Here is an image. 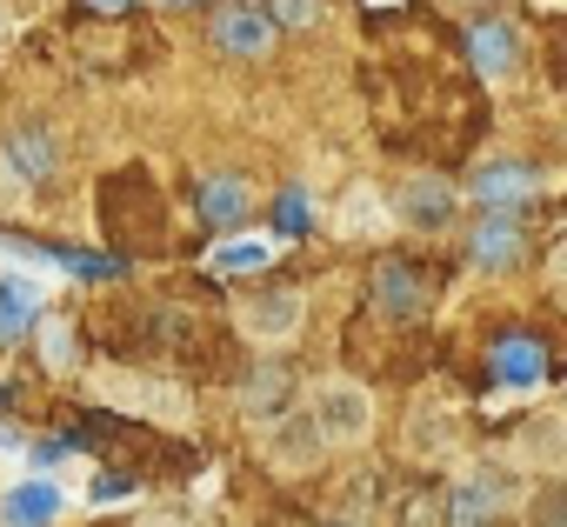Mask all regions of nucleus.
<instances>
[{"instance_id":"obj_1","label":"nucleus","mask_w":567,"mask_h":527,"mask_svg":"<svg viewBox=\"0 0 567 527\" xmlns=\"http://www.w3.org/2000/svg\"><path fill=\"white\" fill-rule=\"evenodd\" d=\"M301 407H308L321 447H368V434H374V394H368L354 374L315 381V394H308Z\"/></svg>"},{"instance_id":"obj_2","label":"nucleus","mask_w":567,"mask_h":527,"mask_svg":"<svg viewBox=\"0 0 567 527\" xmlns=\"http://www.w3.org/2000/svg\"><path fill=\"white\" fill-rule=\"evenodd\" d=\"M388 220L408 227V234H447V227L461 220V187L441 180V174H408V180L394 187Z\"/></svg>"},{"instance_id":"obj_3","label":"nucleus","mask_w":567,"mask_h":527,"mask_svg":"<svg viewBox=\"0 0 567 527\" xmlns=\"http://www.w3.org/2000/svg\"><path fill=\"white\" fill-rule=\"evenodd\" d=\"M308 328V301L295 288H260L240 301V334L260 341V348H280V341H295Z\"/></svg>"},{"instance_id":"obj_4","label":"nucleus","mask_w":567,"mask_h":527,"mask_svg":"<svg viewBox=\"0 0 567 527\" xmlns=\"http://www.w3.org/2000/svg\"><path fill=\"white\" fill-rule=\"evenodd\" d=\"M260 454H267V461H274L280 474H315L328 447H321V434H315V421H308V407L295 401V407H288V414H280L274 427H260Z\"/></svg>"},{"instance_id":"obj_5","label":"nucleus","mask_w":567,"mask_h":527,"mask_svg":"<svg viewBox=\"0 0 567 527\" xmlns=\"http://www.w3.org/2000/svg\"><path fill=\"white\" fill-rule=\"evenodd\" d=\"M467 260L481 275H507V268H520L527 260V234H520V220L514 214H481L474 227H467Z\"/></svg>"},{"instance_id":"obj_6","label":"nucleus","mask_w":567,"mask_h":527,"mask_svg":"<svg viewBox=\"0 0 567 527\" xmlns=\"http://www.w3.org/2000/svg\"><path fill=\"white\" fill-rule=\"evenodd\" d=\"M467 194H474L481 214H514V207H527L540 194V167H527V161H487Z\"/></svg>"},{"instance_id":"obj_7","label":"nucleus","mask_w":567,"mask_h":527,"mask_svg":"<svg viewBox=\"0 0 567 527\" xmlns=\"http://www.w3.org/2000/svg\"><path fill=\"white\" fill-rule=\"evenodd\" d=\"M0 167H8L21 187H34V180H48L61 167V147H54V134L41 121H14L8 134H0Z\"/></svg>"},{"instance_id":"obj_8","label":"nucleus","mask_w":567,"mask_h":527,"mask_svg":"<svg viewBox=\"0 0 567 527\" xmlns=\"http://www.w3.org/2000/svg\"><path fill=\"white\" fill-rule=\"evenodd\" d=\"M207 41H214L227 61H260V54L274 48V28H267L260 8H220L214 28H207Z\"/></svg>"},{"instance_id":"obj_9","label":"nucleus","mask_w":567,"mask_h":527,"mask_svg":"<svg viewBox=\"0 0 567 527\" xmlns=\"http://www.w3.org/2000/svg\"><path fill=\"white\" fill-rule=\"evenodd\" d=\"M194 214L207 220V227H247V214H254V187H247V174H207L200 187H194Z\"/></svg>"},{"instance_id":"obj_10","label":"nucleus","mask_w":567,"mask_h":527,"mask_svg":"<svg viewBox=\"0 0 567 527\" xmlns=\"http://www.w3.org/2000/svg\"><path fill=\"white\" fill-rule=\"evenodd\" d=\"M467 61H474L487 81L520 74V28H514V21H474V28H467Z\"/></svg>"},{"instance_id":"obj_11","label":"nucleus","mask_w":567,"mask_h":527,"mask_svg":"<svg viewBox=\"0 0 567 527\" xmlns=\"http://www.w3.org/2000/svg\"><path fill=\"white\" fill-rule=\"evenodd\" d=\"M295 401H301V394H295L288 368H254V374H247V388H240V407H247V421H254V427H274Z\"/></svg>"},{"instance_id":"obj_12","label":"nucleus","mask_w":567,"mask_h":527,"mask_svg":"<svg viewBox=\"0 0 567 527\" xmlns=\"http://www.w3.org/2000/svg\"><path fill=\"white\" fill-rule=\"evenodd\" d=\"M487 368H494L501 388H534V381L547 374V348H540L534 334H501L494 354H487Z\"/></svg>"},{"instance_id":"obj_13","label":"nucleus","mask_w":567,"mask_h":527,"mask_svg":"<svg viewBox=\"0 0 567 527\" xmlns=\"http://www.w3.org/2000/svg\"><path fill=\"white\" fill-rule=\"evenodd\" d=\"M427 308V288H421V275L408 268V260H381L374 268V314H394V321H408V314H421Z\"/></svg>"},{"instance_id":"obj_14","label":"nucleus","mask_w":567,"mask_h":527,"mask_svg":"<svg viewBox=\"0 0 567 527\" xmlns=\"http://www.w3.org/2000/svg\"><path fill=\"white\" fill-rule=\"evenodd\" d=\"M61 507H68V494L54 480H21V487H8V500H0V520L8 527H48Z\"/></svg>"},{"instance_id":"obj_15","label":"nucleus","mask_w":567,"mask_h":527,"mask_svg":"<svg viewBox=\"0 0 567 527\" xmlns=\"http://www.w3.org/2000/svg\"><path fill=\"white\" fill-rule=\"evenodd\" d=\"M267 240H254V234H227V240H214V254H207V268L214 275H227V281H240V275H260L267 268Z\"/></svg>"},{"instance_id":"obj_16","label":"nucleus","mask_w":567,"mask_h":527,"mask_svg":"<svg viewBox=\"0 0 567 527\" xmlns=\"http://www.w3.org/2000/svg\"><path fill=\"white\" fill-rule=\"evenodd\" d=\"M334 227H341V234H381V227H394V220H388V207H381V194H374V187H348V194H341Z\"/></svg>"},{"instance_id":"obj_17","label":"nucleus","mask_w":567,"mask_h":527,"mask_svg":"<svg viewBox=\"0 0 567 527\" xmlns=\"http://www.w3.org/2000/svg\"><path fill=\"white\" fill-rule=\"evenodd\" d=\"M494 520H501V507H494L467 474H461V480L447 487V527H494Z\"/></svg>"},{"instance_id":"obj_18","label":"nucleus","mask_w":567,"mask_h":527,"mask_svg":"<svg viewBox=\"0 0 567 527\" xmlns=\"http://www.w3.org/2000/svg\"><path fill=\"white\" fill-rule=\"evenodd\" d=\"M467 480H474V487H481V494H487L501 514H507V507H520V494H527V487H520V467H501V461H481V467H467Z\"/></svg>"},{"instance_id":"obj_19","label":"nucleus","mask_w":567,"mask_h":527,"mask_svg":"<svg viewBox=\"0 0 567 527\" xmlns=\"http://www.w3.org/2000/svg\"><path fill=\"white\" fill-rule=\"evenodd\" d=\"M308 227H315V194H308V187H280V194H274V234L295 240V234H308Z\"/></svg>"},{"instance_id":"obj_20","label":"nucleus","mask_w":567,"mask_h":527,"mask_svg":"<svg viewBox=\"0 0 567 527\" xmlns=\"http://www.w3.org/2000/svg\"><path fill=\"white\" fill-rule=\"evenodd\" d=\"M267 28H315L321 21V0H267Z\"/></svg>"},{"instance_id":"obj_21","label":"nucleus","mask_w":567,"mask_h":527,"mask_svg":"<svg viewBox=\"0 0 567 527\" xmlns=\"http://www.w3.org/2000/svg\"><path fill=\"white\" fill-rule=\"evenodd\" d=\"M447 447V414L427 401V407H414V454H441Z\"/></svg>"},{"instance_id":"obj_22","label":"nucleus","mask_w":567,"mask_h":527,"mask_svg":"<svg viewBox=\"0 0 567 527\" xmlns=\"http://www.w3.org/2000/svg\"><path fill=\"white\" fill-rule=\"evenodd\" d=\"M28 328H34V301L14 294V288H0V341H14V334H28Z\"/></svg>"},{"instance_id":"obj_23","label":"nucleus","mask_w":567,"mask_h":527,"mask_svg":"<svg viewBox=\"0 0 567 527\" xmlns=\"http://www.w3.org/2000/svg\"><path fill=\"white\" fill-rule=\"evenodd\" d=\"M527 454H534V467H554V421H547V414L534 421V434H527Z\"/></svg>"},{"instance_id":"obj_24","label":"nucleus","mask_w":567,"mask_h":527,"mask_svg":"<svg viewBox=\"0 0 567 527\" xmlns=\"http://www.w3.org/2000/svg\"><path fill=\"white\" fill-rule=\"evenodd\" d=\"M540 527H560V487L540 494Z\"/></svg>"},{"instance_id":"obj_25","label":"nucleus","mask_w":567,"mask_h":527,"mask_svg":"<svg viewBox=\"0 0 567 527\" xmlns=\"http://www.w3.org/2000/svg\"><path fill=\"white\" fill-rule=\"evenodd\" d=\"M141 527H194V520H187V514H147Z\"/></svg>"},{"instance_id":"obj_26","label":"nucleus","mask_w":567,"mask_h":527,"mask_svg":"<svg viewBox=\"0 0 567 527\" xmlns=\"http://www.w3.org/2000/svg\"><path fill=\"white\" fill-rule=\"evenodd\" d=\"M321 527H361V520H348V514H328V520H321Z\"/></svg>"},{"instance_id":"obj_27","label":"nucleus","mask_w":567,"mask_h":527,"mask_svg":"<svg viewBox=\"0 0 567 527\" xmlns=\"http://www.w3.org/2000/svg\"><path fill=\"white\" fill-rule=\"evenodd\" d=\"M87 8H107V14H114V8H127V0H87Z\"/></svg>"},{"instance_id":"obj_28","label":"nucleus","mask_w":567,"mask_h":527,"mask_svg":"<svg viewBox=\"0 0 567 527\" xmlns=\"http://www.w3.org/2000/svg\"><path fill=\"white\" fill-rule=\"evenodd\" d=\"M0 34H8V8H0Z\"/></svg>"},{"instance_id":"obj_29","label":"nucleus","mask_w":567,"mask_h":527,"mask_svg":"<svg viewBox=\"0 0 567 527\" xmlns=\"http://www.w3.org/2000/svg\"><path fill=\"white\" fill-rule=\"evenodd\" d=\"M167 8H187V0H167Z\"/></svg>"}]
</instances>
